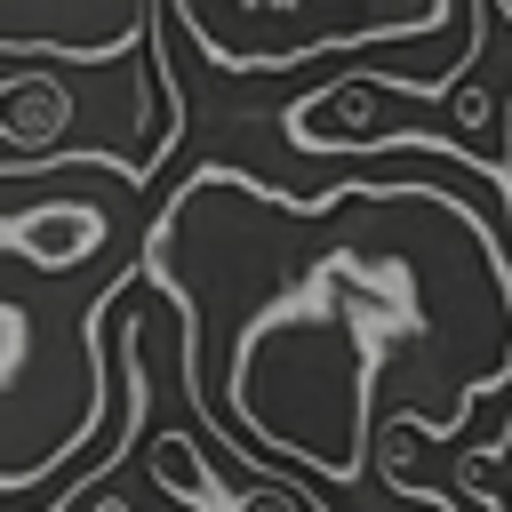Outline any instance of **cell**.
<instances>
[{"mask_svg": "<svg viewBox=\"0 0 512 512\" xmlns=\"http://www.w3.org/2000/svg\"><path fill=\"white\" fill-rule=\"evenodd\" d=\"M88 512H136V504H128V496H96Z\"/></svg>", "mask_w": 512, "mask_h": 512, "instance_id": "9c48e42d", "label": "cell"}, {"mask_svg": "<svg viewBox=\"0 0 512 512\" xmlns=\"http://www.w3.org/2000/svg\"><path fill=\"white\" fill-rule=\"evenodd\" d=\"M144 272L184 312V400L208 448L248 472L288 464L304 496L368 488L384 432L456 440L512 384V256L440 184L296 200L200 168L152 216Z\"/></svg>", "mask_w": 512, "mask_h": 512, "instance_id": "6da1fadb", "label": "cell"}, {"mask_svg": "<svg viewBox=\"0 0 512 512\" xmlns=\"http://www.w3.org/2000/svg\"><path fill=\"white\" fill-rule=\"evenodd\" d=\"M232 512H304V496H296L280 472H248V480L232 488Z\"/></svg>", "mask_w": 512, "mask_h": 512, "instance_id": "52a82bcc", "label": "cell"}, {"mask_svg": "<svg viewBox=\"0 0 512 512\" xmlns=\"http://www.w3.org/2000/svg\"><path fill=\"white\" fill-rule=\"evenodd\" d=\"M16 328H24V312H16V304H0V368H8V352H16Z\"/></svg>", "mask_w": 512, "mask_h": 512, "instance_id": "ba28073f", "label": "cell"}, {"mask_svg": "<svg viewBox=\"0 0 512 512\" xmlns=\"http://www.w3.org/2000/svg\"><path fill=\"white\" fill-rule=\"evenodd\" d=\"M160 0H0V48L16 56H72V64H112V56H144L168 80V56L152 40Z\"/></svg>", "mask_w": 512, "mask_h": 512, "instance_id": "3957f363", "label": "cell"}, {"mask_svg": "<svg viewBox=\"0 0 512 512\" xmlns=\"http://www.w3.org/2000/svg\"><path fill=\"white\" fill-rule=\"evenodd\" d=\"M144 472L160 480V496H176L192 512H232V488L216 480L208 448H192V432H152L144 440Z\"/></svg>", "mask_w": 512, "mask_h": 512, "instance_id": "8992f818", "label": "cell"}, {"mask_svg": "<svg viewBox=\"0 0 512 512\" xmlns=\"http://www.w3.org/2000/svg\"><path fill=\"white\" fill-rule=\"evenodd\" d=\"M168 16L192 32V48L224 72H280L312 48H360L400 40L448 16V0H168Z\"/></svg>", "mask_w": 512, "mask_h": 512, "instance_id": "7a4b0ae2", "label": "cell"}, {"mask_svg": "<svg viewBox=\"0 0 512 512\" xmlns=\"http://www.w3.org/2000/svg\"><path fill=\"white\" fill-rule=\"evenodd\" d=\"M112 240V216L80 192H32L24 208H0V256L24 272H72Z\"/></svg>", "mask_w": 512, "mask_h": 512, "instance_id": "5b68a950", "label": "cell"}, {"mask_svg": "<svg viewBox=\"0 0 512 512\" xmlns=\"http://www.w3.org/2000/svg\"><path fill=\"white\" fill-rule=\"evenodd\" d=\"M0 152H8V168L104 160V152H96V136H88V112H80V88H72V72H56V64H32V72L0 80Z\"/></svg>", "mask_w": 512, "mask_h": 512, "instance_id": "277c9868", "label": "cell"}]
</instances>
